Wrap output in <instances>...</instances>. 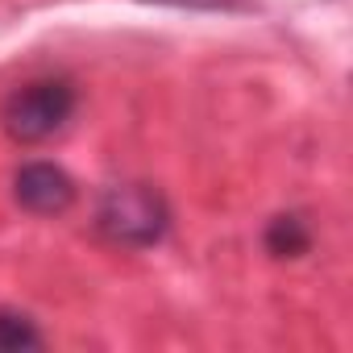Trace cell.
Wrapping results in <instances>:
<instances>
[{
	"mask_svg": "<svg viewBox=\"0 0 353 353\" xmlns=\"http://www.w3.org/2000/svg\"><path fill=\"white\" fill-rule=\"evenodd\" d=\"M96 225L108 241L117 245H133V250H145V245H158L170 229V208L166 200L145 188V183H117L104 192L100 200V212H96Z\"/></svg>",
	"mask_w": 353,
	"mask_h": 353,
	"instance_id": "cell-1",
	"label": "cell"
},
{
	"mask_svg": "<svg viewBox=\"0 0 353 353\" xmlns=\"http://www.w3.org/2000/svg\"><path fill=\"white\" fill-rule=\"evenodd\" d=\"M75 104H79L75 83L46 75V79H30L26 88H17L5 100V108H0V121H5V133L9 137L34 145V141L54 137L75 117Z\"/></svg>",
	"mask_w": 353,
	"mask_h": 353,
	"instance_id": "cell-2",
	"label": "cell"
},
{
	"mask_svg": "<svg viewBox=\"0 0 353 353\" xmlns=\"http://www.w3.org/2000/svg\"><path fill=\"white\" fill-rule=\"evenodd\" d=\"M17 200L21 208L38 212V216H54V212H67L71 200H75V183H71V174L54 162H30L17 170Z\"/></svg>",
	"mask_w": 353,
	"mask_h": 353,
	"instance_id": "cell-3",
	"label": "cell"
},
{
	"mask_svg": "<svg viewBox=\"0 0 353 353\" xmlns=\"http://www.w3.org/2000/svg\"><path fill=\"white\" fill-rule=\"evenodd\" d=\"M266 250H270L274 258H299V254H307V250H312V229H307V221L295 216V212L274 216L270 229H266Z\"/></svg>",
	"mask_w": 353,
	"mask_h": 353,
	"instance_id": "cell-4",
	"label": "cell"
},
{
	"mask_svg": "<svg viewBox=\"0 0 353 353\" xmlns=\"http://www.w3.org/2000/svg\"><path fill=\"white\" fill-rule=\"evenodd\" d=\"M42 332L21 312H0V349H38Z\"/></svg>",
	"mask_w": 353,
	"mask_h": 353,
	"instance_id": "cell-5",
	"label": "cell"
},
{
	"mask_svg": "<svg viewBox=\"0 0 353 353\" xmlns=\"http://www.w3.org/2000/svg\"><path fill=\"white\" fill-rule=\"evenodd\" d=\"M162 5H188V9H233L241 0H162Z\"/></svg>",
	"mask_w": 353,
	"mask_h": 353,
	"instance_id": "cell-6",
	"label": "cell"
}]
</instances>
